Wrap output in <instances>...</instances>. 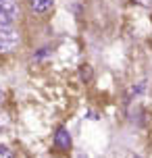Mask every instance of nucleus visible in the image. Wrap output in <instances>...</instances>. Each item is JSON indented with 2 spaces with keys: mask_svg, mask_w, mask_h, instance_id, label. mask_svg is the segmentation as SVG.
<instances>
[{
  "mask_svg": "<svg viewBox=\"0 0 152 158\" xmlns=\"http://www.w3.org/2000/svg\"><path fill=\"white\" fill-rule=\"evenodd\" d=\"M21 44V35L13 25H0V54L13 52Z\"/></svg>",
  "mask_w": 152,
  "mask_h": 158,
  "instance_id": "nucleus-1",
  "label": "nucleus"
},
{
  "mask_svg": "<svg viewBox=\"0 0 152 158\" xmlns=\"http://www.w3.org/2000/svg\"><path fill=\"white\" fill-rule=\"evenodd\" d=\"M19 17L17 0H0V25H11Z\"/></svg>",
  "mask_w": 152,
  "mask_h": 158,
  "instance_id": "nucleus-2",
  "label": "nucleus"
},
{
  "mask_svg": "<svg viewBox=\"0 0 152 158\" xmlns=\"http://www.w3.org/2000/svg\"><path fill=\"white\" fill-rule=\"evenodd\" d=\"M54 146L61 152H67L69 148H71V135H69V131H67L65 127L56 129V133H54Z\"/></svg>",
  "mask_w": 152,
  "mask_h": 158,
  "instance_id": "nucleus-3",
  "label": "nucleus"
},
{
  "mask_svg": "<svg viewBox=\"0 0 152 158\" xmlns=\"http://www.w3.org/2000/svg\"><path fill=\"white\" fill-rule=\"evenodd\" d=\"M27 4L33 13H48L54 6V0H27Z\"/></svg>",
  "mask_w": 152,
  "mask_h": 158,
  "instance_id": "nucleus-4",
  "label": "nucleus"
},
{
  "mask_svg": "<svg viewBox=\"0 0 152 158\" xmlns=\"http://www.w3.org/2000/svg\"><path fill=\"white\" fill-rule=\"evenodd\" d=\"M79 75H81V79H83V81H90V79H92V69H90L88 64H81Z\"/></svg>",
  "mask_w": 152,
  "mask_h": 158,
  "instance_id": "nucleus-5",
  "label": "nucleus"
},
{
  "mask_svg": "<svg viewBox=\"0 0 152 158\" xmlns=\"http://www.w3.org/2000/svg\"><path fill=\"white\" fill-rule=\"evenodd\" d=\"M0 158H15V154L8 150L6 146H0Z\"/></svg>",
  "mask_w": 152,
  "mask_h": 158,
  "instance_id": "nucleus-6",
  "label": "nucleus"
},
{
  "mask_svg": "<svg viewBox=\"0 0 152 158\" xmlns=\"http://www.w3.org/2000/svg\"><path fill=\"white\" fill-rule=\"evenodd\" d=\"M133 2L142 4V6H150V4H152V0H133Z\"/></svg>",
  "mask_w": 152,
  "mask_h": 158,
  "instance_id": "nucleus-7",
  "label": "nucleus"
},
{
  "mask_svg": "<svg viewBox=\"0 0 152 158\" xmlns=\"http://www.w3.org/2000/svg\"><path fill=\"white\" fill-rule=\"evenodd\" d=\"M0 98H2V92H0Z\"/></svg>",
  "mask_w": 152,
  "mask_h": 158,
  "instance_id": "nucleus-8",
  "label": "nucleus"
},
{
  "mask_svg": "<svg viewBox=\"0 0 152 158\" xmlns=\"http://www.w3.org/2000/svg\"><path fill=\"white\" fill-rule=\"evenodd\" d=\"M133 158H140V156H133Z\"/></svg>",
  "mask_w": 152,
  "mask_h": 158,
  "instance_id": "nucleus-9",
  "label": "nucleus"
}]
</instances>
